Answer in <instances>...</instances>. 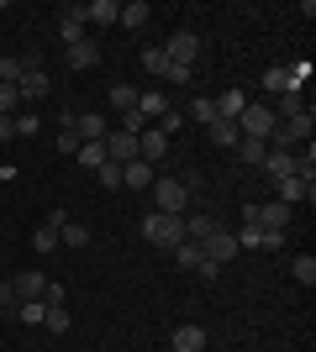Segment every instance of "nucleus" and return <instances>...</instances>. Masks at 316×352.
<instances>
[{
  "mask_svg": "<svg viewBox=\"0 0 316 352\" xmlns=\"http://www.w3.org/2000/svg\"><path fill=\"white\" fill-rule=\"evenodd\" d=\"M143 236H148L153 248H180L185 242V216H164V210H148V216H143Z\"/></svg>",
  "mask_w": 316,
  "mask_h": 352,
  "instance_id": "1",
  "label": "nucleus"
},
{
  "mask_svg": "<svg viewBox=\"0 0 316 352\" xmlns=\"http://www.w3.org/2000/svg\"><path fill=\"white\" fill-rule=\"evenodd\" d=\"M190 200H196V190H190V179H153V210H164V216H185L190 210Z\"/></svg>",
  "mask_w": 316,
  "mask_h": 352,
  "instance_id": "2",
  "label": "nucleus"
},
{
  "mask_svg": "<svg viewBox=\"0 0 316 352\" xmlns=\"http://www.w3.org/2000/svg\"><path fill=\"white\" fill-rule=\"evenodd\" d=\"M274 126H280V116L269 111V100H248V105H242V116H238V132H242V137H258V142H269Z\"/></svg>",
  "mask_w": 316,
  "mask_h": 352,
  "instance_id": "3",
  "label": "nucleus"
},
{
  "mask_svg": "<svg viewBox=\"0 0 316 352\" xmlns=\"http://www.w3.org/2000/svg\"><path fill=\"white\" fill-rule=\"evenodd\" d=\"M274 190H280V206H301V200H316V168H295V174L280 179Z\"/></svg>",
  "mask_w": 316,
  "mask_h": 352,
  "instance_id": "4",
  "label": "nucleus"
},
{
  "mask_svg": "<svg viewBox=\"0 0 316 352\" xmlns=\"http://www.w3.org/2000/svg\"><path fill=\"white\" fill-rule=\"evenodd\" d=\"M200 252H206V263L227 268L232 258H238V242H232V232H222V226H216V232H211L206 242H200Z\"/></svg>",
  "mask_w": 316,
  "mask_h": 352,
  "instance_id": "5",
  "label": "nucleus"
},
{
  "mask_svg": "<svg viewBox=\"0 0 316 352\" xmlns=\"http://www.w3.org/2000/svg\"><path fill=\"white\" fill-rule=\"evenodd\" d=\"M196 53H200V37H196L190 27H180L174 37H169V47H164V58H169V63H185V69H190V58H196Z\"/></svg>",
  "mask_w": 316,
  "mask_h": 352,
  "instance_id": "6",
  "label": "nucleus"
},
{
  "mask_svg": "<svg viewBox=\"0 0 316 352\" xmlns=\"http://www.w3.org/2000/svg\"><path fill=\"white\" fill-rule=\"evenodd\" d=\"M164 153H169V137L158 132V126H143V132H137V158H143V163H153V168H158V163H164Z\"/></svg>",
  "mask_w": 316,
  "mask_h": 352,
  "instance_id": "7",
  "label": "nucleus"
},
{
  "mask_svg": "<svg viewBox=\"0 0 316 352\" xmlns=\"http://www.w3.org/2000/svg\"><path fill=\"white\" fill-rule=\"evenodd\" d=\"M59 37H63V47H74V43H85V37H90V27H85V6H63Z\"/></svg>",
  "mask_w": 316,
  "mask_h": 352,
  "instance_id": "8",
  "label": "nucleus"
},
{
  "mask_svg": "<svg viewBox=\"0 0 316 352\" xmlns=\"http://www.w3.org/2000/svg\"><path fill=\"white\" fill-rule=\"evenodd\" d=\"M132 158H137L132 132H105V163H132Z\"/></svg>",
  "mask_w": 316,
  "mask_h": 352,
  "instance_id": "9",
  "label": "nucleus"
},
{
  "mask_svg": "<svg viewBox=\"0 0 316 352\" xmlns=\"http://www.w3.org/2000/svg\"><path fill=\"white\" fill-rule=\"evenodd\" d=\"M164 111H174V100H169L164 89H143V95H137V116L143 121H158Z\"/></svg>",
  "mask_w": 316,
  "mask_h": 352,
  "instance_id": "10",
  "label": "nucleus"
},
{
  "mask_svg": "<svg viewBox=\"0 0 316 352\" xmlns=\"http://www.w3.org/2000/svg\"><path fill=\"white\" fill-rule=\"evenodd\" d=\"M264 174H269L274 184H280V179H290V174H295V153H290V147H269V158H264Z\"/></svg>",
  "mask_w": 316,
  "mask_h": 352,
  "instance_id": "11",
  "label": "nucleus"
},
{
  "mask_svg": "<svg viewBox=\"0 0 316 352\" xmlns=\"http://www.w3.org/2000/svg\"><path fill=\"white\" fill-rule=\"evenodd\" d=\"M253 210H258V226H264V232H280V236H285V226H290V206L269 200V206H253Z\"/></svg>",
  "mask_w": 316,
  "mask_h": 352,
  "instance_id": "12",
  "label": "nucleus"
},
{
  "mask_svg": "<svg viewBox=\"0 0 316 352\" xmlns=\"http://www.w3.org/2000/svg\"><path fill=\"white\" fill-rule=\"evenodd\" d=\"M153 179H158V168H153V163H143V158L121 163V184H132V190H148Z\"/></svg>",
  "mask_w": 316,
  "mask_h": 352,
  "instance_id": "13",
  "label": "nucleus"
},
{
  "mask_svg": "<svg viewBox=\"0 0 316 352\" xmlns=\"http://www.w3.org/2000/svg\"><path fill=\"white\" fill-rule=\"evenodd\" d=\"M63 221H69V216H63V210H53V216H48V226H37L32 248H37V252H53V248H59V232H63Z\"/></svg>",
  "mask_w": 316,
  "mask_h": 352,
  "instance_id": "14",
  "label": "nucleus"
},
{
  "mask_svg": "<svg viewBox=\"0 0 316 352\" xmlns=\"http://www.w3.org/2000/svg\"><path fill=\"white\" fill-rule=\"evenodd\" d=\"M74 137H79V142H105V116H101V111L74 116Z\"/></svg>",
  "mask_w": 316,
  "mask_h": 352,
  "instance_id": "15",
  "label": "nucleus"
},
{
  "mask_svg": "<svg viewBox=\"0 0 316 352\" xmlns=\"http://www.w3.org/2000/svg\"><path fill=\"white\" fill-rule=\"evenodd\" d=\"M116 16H121L116 0H90V6H85V27H111Z\"/></svg>",
  "mask_w": 316,
  "mask_h": 352,
  "instance_id": "16",
  "label": "nucleus"
},
{
  "mask_svg": "<svg viewBox=\"0 0 316 352\" xmlns=\"http://www.w3.org/2000/svg\"><path fill=\"white\" fill-rule=\"evenodd\" d=\"M211 232H216V221L206 210H185V242H206Z\"/></svg>",
  "mask_w": 316,
  "mask_h": 352,
  "instance_id": "17",
  "label": "nucleus"
},
{
  "mask_svg": "<svg viewBox=\"0 0 316 352\" xmlns=\"http://www.w3.org/2000/svg\"><path fill=\"white\" fill-rule=\"evenodd\" d=\"M174 352H206V331L200 326H174Z\"/></svg>",
  "mask_w": 316,
  "mask_h": 352,
  "instance_id": "18",
  "label": "nucleus"
},
{
  "mask_svg": "<svg viewBox=\"0 0 316 352\" xmlns=\"http://www.w3.org/2000/svg\"><path fill=\"white\" fill-rule=\"evenodd\" d=\"M16 95H21V100H43V95H48V74L27 69V74H21V85H16Z\"/></svg>",
  "mask_w": 316,
  "mask_h": 352,
  "instance_id": "19",
  "label": "nucleus"
},
{
  "mask_svg": "<svg viewBox=\"0 0 316 352\" xmlns=\"http://www.w3.org/2000/svg\"><path fill=\"white\" fill-rule=\"evenodd\" d=\"M232 153H238V158L248 163V168H264V158H269V142H258V137H242V142L232 147Z\"/></svg>",
  "mask_w": 316,
  "mask_h": 352,
  "instance_id": "20",
  "label": "nucleus"
},
{
  "mask_svg": "<svg viewBox=\"0 0 316 352\" xmlns=\"http://www.w3.org/2000/svg\"><path fill=\"white\" fill-rule=\"evenodd\" d=\"M101 63V47H95V37H85V43L69 47V69H95Z\"/></svg>",
  "mask_w": 316,
  "mask_h": 352,
  "instance_id": "21",
  "label": "nucleus"
},
{
  "mask_svg": "<svg viewBox=\"0 0 316 352\" xmlns=\"http://www.w3.org/2000/svg\"><path fill=\"white\" fill-rule=\"evenodd\" d=\"M206 137H211V142H216V147H238V142H242L238 121H222V116H216V121H211V126H206Z\"/></svg>",
  "mask_w": 316,
  "mask_h": 352,
  "instance_id": "22",
  "label": "nucleus"
},
{
  "mask_svg": "<svg viewBox=\"0 0 316 352\" xmlns=\"http://www.w3.org/2000/svg\"><path fill=\"white\" fill-rule=\"evenodd\" d=\"M16 300H43V289H48V279H43V274H32V268H27V274H16Z\"/></svg>",
  "mask_w": 316,
  "mask_h": 352,
  "instance_id": "23",
  "label": "nucleus"
},
{
  "mask_svg": "<svg viewBox=\"0 0 316 352\" xmlns=\"http://www.w3.org/2000/svg\"><path fill=\"white\" fill-rule=\"evenodd\" d=\"M148 0H132V6H121V16H116V21H121V27H127V32H137V27H148Z\"/></svg>",
  "mask_w": 316,
  "mask_h": 352,
  "instance_id": "24",
  "label": "nucleus"
},
{
  "mask_svg": "<svg viewBox=\"0 0 316 352\" xmlns=\"http://www.w3.org/2000/svg\"><path fill=\"white\" fill-rule=\"evenodd\" d=\"M269 111H274V116H301V111H306V100H301V89H285V95H274V105H269Z\"/></svg>",
  "mask_w": 316,
  "mask_h": 352,
  "instance_id": "25",
  "label": "nucleus"
},
{
  "mask_svg": "<svg viewBox=\"0 0 316 352\" xmlns=\"http://www.w3.org/2000/svg\"><path fill=\"white\" fill-rule=\"evenodd\" d=\"M242 105H248V95H242V89H227L222 100H216V116H222V121H238Z\"/></svg>",
  "mask_w": 316,
  "mask_h": 352,
  "instance_id": "26",
  "label": "nucleus"
},
{
  "mask_svg": "<svg viewBox=\"0 0 316 352\" xmlns=\"http://www.w3.org/2000/svg\"><path fill=\"white\" fill-rule=\"evenodd\" d=\"M111 111L132 116V111H137V89H132V85H111Z\"/></svg>",
  "mask_w": 316,
  "mask_h": 352,
  "instance_id": "27",
  "label": "nucleus"
},
{
  "mask_svg": "<svg viewBox=\"0 0 316 352\" xmlns=\"http://www.w3.org/2000/svg\"><path fill=\"white\" fill-rule=\"evenodd\" d=\"M290 274H295V284H306V289H311V284H316V258H311V252L290 258Z\"/></svg>",
  "mask_w": 316,
  "mask_h": 352,
  "instance_id": "28",
  "label": "nucleus"
},
{
  "mask_svg": "<svg viewBox=\"0 0 316 352\" xmlns=\"http://www.w3.org/2000/svg\"><path fill=\"white\" fill-rule=\"evenodd\" d=\"M74 158H79V163H85V168L95 174V168L105 163V142H79V153H74Z\"/></svg>",
  "mask_w": 316,
  "mask_h": 352,
  "instance_id": "29",
  "label": "nucleus"
},
{
  "mask_svg": "<svg viewBox=\"0 0 316 352\" xmlns=\"http://www.w3.org/2000/svg\"><path fill=\"white\" fill-rule=\"evenodd\" d=\"M43 316H48L43 300H21V305H16V321H27V326H43Z\"/></svg>",
  "mask_w": 316,
  "mask_h": 352,
  "instance_id": "30",
  "label": "nucleus"
},
{
  "mask_svg": "<svg viewBox=\"0 0 316 352\" xmlns=\"http://www.w3.org/2000/svg\"><path fill=\"white\" fill-rule=\"evenodd\" d=\"M43 326H48V331H53V337H63V331H69V310H63V305H48Z\"/></svg>",
  "mask_w": 316,
  "mask_h": 352,
  "instance_id": "31",
  "label": "nucleus"
},
{
  "mask_svg": "<svg viewBox=\"0 0 316 352\" xmlns=\"http://www.w3.org/2000/svg\"><path fill=\"white\" fill-rule=\"evenodd\" d=\"M174 252H180V268H200V263H206V252H200V242H180Z\"/></svg>",
  "mask_w": 316,
  "mask_h": 352,
  "instance_id": "32",
  "label": "nucleus"
},
{
  "mask_svg": "<svg viewBox=\"0 0 316 352\" xmlns=\"http://www.w3.org/2000/svg\"><path fill=\"white\" fill-rule=\"evenodd\" d=\"M59 242H69V248H85V242H90V226H74V221H63Z\"/></svg>",
  "mask_w": 316,
  "mask_h": 352,
  "instance_id": "33",
  "label": "nucleus"
},
{
  "mask_svg": "<svg viewBox=\"0 0 316 352\" xmlns=\"http://www.w3.org/2000/svg\"><path fill=\"white\" fill-rule=\"evenodd\" d=\"M43 132V116H37V111H21V116H16V137H37Z\"/></svg>",
  "mask_w": 316,
  "mask_h": 352,
  "instance_id": "34",
  "label": "nucleus"
},
{
  "mask_svg": "<svg viewBox=\"0 0 316 352\" xmlns=\"http://www.w3.org/2000/svg\"><path fill=\"white\" fill-rule=\"evenodd\" d=\"M21 74H27L21 58H0V85H21Z\"/></svg>",
  "mask_w": 316,
  "mask_h": 352,
  "instance_id": "35",
  "label": "nucleus"
},
{
  "mask_svg": "<svg viewBox=\"0 0 316 352\" xmlns=\"http://www.w3.org/2000/svg\"><path fill=\"white\" fill-rule=\"evenodd\" d=\"M143 69H148V74H164V69H169L164 47H143Z\"/></svg>",
  "mask_w": 316,
  "mask_h": 352,
  "instance_id": "36",
  "label": "nucleus"
},
{
  "mask_svg": "<svg viewBox=\"0 0 316 352\" xmlns=\"http://www.w3.org/2000/svg\"><path fill=\"white\" fill-rule=\"evenodd\" d=\"M190 116H196L200 126H211V121H216V100H190Z\"/></svg>",
  "mask_w": 316,
  "mask_h": 352,
  "instance_id": "37",
  "label": "nucleus"
},
{
  "mask_svg": "<svg viewBox=\"0 0 316 352\" xmlns=\"http://www.w3.org/2000/svg\"><path fill=\"white\" fill-rule=\"evenodd\" d=\"M95 174H101V184H105V190H121V163H101Z\"/></svg>",
  "mask_w": 316,
  "mask_h": 352,
  "instance_id": "38",
  "label": "nucleus"
},
{
  "mask_svg": "<svg viewBox=\"0 0 316 352\" xmlns=\"http://www.w3.org/2000/svg\"><path fill=\"white\" fill-rule=\"evenodd\" d=\"M16 105H21L16 85H0V116H16Z\"/></svg>",
  "mask_w": 316,
  "mask_h": 352,
  "instance_id": "39",
  "label": "nucleus"
},
{
  "mask_svg": "<svg viewBox=\"0 0 316 352\" xmlns=\"http://www.w3.org/2000/svg\"><path fill=\"white\" fill-rule=\"evenodd\" d=\"M164 79H169V85H190V79H196V69H185V63H169V69H164Z\"/></svg>",
  "mask_w": 316,
  "mask_h": 352,
  "instance_id": "40",
  "label": "nucleus"
},
{
  "mask_svg": "<svg viewBox=\"0 0 316 352\" xmlns=\"http://www.w3.org/2000/svg\"><path fill=\"white\" fill-rule=\"evenodd\" d=\"M180 126H185V111H164V116H158V132L164 137H174Z\"/></svg>",
  "mask_w": 316,
  "mask_h": 352,
  "instance_id": "41",
  "label": "nucleus"
},
{
  "mask_svg": "<svg viewBox=\"0 0 316 352\" xmlns=\"http://www.w3.org/2000/svg\"><path fill=\"white\" fill-rule=\"evenodd\" d=\"M16 305H21V300H16V284H0V310L16 316Z\"/></svg>",
  "mask_w": 316,
  "mask_h": 352,
  "instance_id": "42",
  "label": "nucleus"
},
{
  "mask_svg": "<svg viewBox=\"0 0 316 352\" xmlns=\"http://www.w3.org/2000/svg\"><path fill=\"white\" fill-rule=\"evenodd\" d=\"M53 147H59V153H79V137H74V126H63V132H59V142H53Z\"/></svg>",
  "mask_w": 316,
  "mask_h": 352,
  "instance_id": "43",
  "label": "nucleus"
},
{
  "mask_svg": "<svg viewBox=\"0 0 316 352\" xmlns=\"http://www.w3.org/2000/svg\"><path fill=\"white\" fill-rule=\"evenodd\" d=\"M16 137V116H0V142H11Z\"/></svg>",
  "mask_w": 316,
  "mask_h": 352,
  "instance_id": "44",
  "label": "nucleus"
}]
</instances>
